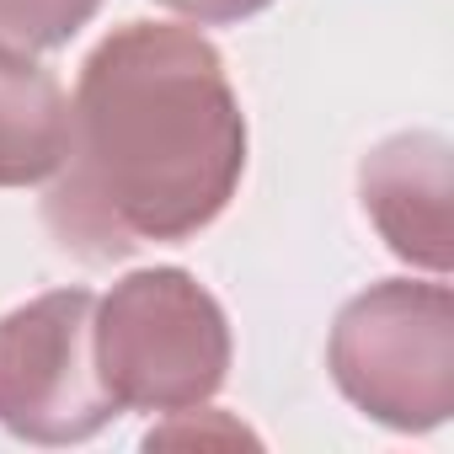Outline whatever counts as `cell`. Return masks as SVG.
<instances>
[{
	"instance_id": "obj_1",
	"label": "cell",
	"mask_w": 454,
	"mask_h": 454,
	"mask_svg": "<svg viewBox=\"0 0 454 454\" xmlns=\"http://www.w3.org/2000/svg\"><path fill=\"white\" fill-rule=\"evenodd\" d=\"M247 171V113L219 49L171 22H123L81 65L43 219L65 252L118 262L187 241Z\"/></svg>"
},
{
	"instance_id": "obj_2",
	"label": "cell",
	"mask_w": 454,
	"mask_h": 454,
	"mask_svg": "<svg viewBox=\"0 0 454 454\" xmlns=\"http://www.w3.org/2000/svg\"><path fill=\"white\" fill-rule=\"evenodd\" d=\"M91 348L118 411H192L231 374V321L182 268H145L97 300Z\"/></svg>"
},
{
	"instance_id": "obj_3",
	"label": "cell",
	"mask_w": 454,
	"mask_h": 454,
	"mask_svg": "<svg viewBox=\"0 0 454 454\" xmlns=\"http://www.w3.org/2000/svg\"><path fill=\"white\" fill-rule=\"evenodd\" d=\"M337 390L395 433H427L454 411V294L449 284L385 278L337 310L326 348Z\"/></svg>"
},
{
	"instance_id": "obj_4",
	"label": "cell",
	"mask_w": 454,
	"mask_h": 454,
	"mask_svg": "<svg viewBox=\"0 0 454 454\" xmlns=\"http://www.w3.org/2000/svg\"><path fill=\"white\" fill-rule=\"evenodd\" d=\"M97 294L54 289L0 316V427L27 443L97 438L118 401L102 385L91 348Z\"/></svg>"
},
{
	"instance_id": "obj_5",
	"label": "cell",
	"mask_w": 454,
	"mask_h": 454,
	"mask_svg": "<svg viewBox=\"0 0 454 454\" xmlns=\"http://www.w3.org/2000/svg\"><path fill=\"white\" fill-rule=\"evenodd\" d=\"M358 198L385 247L422 268L449 273V139L443 134H390L358 166Z\"/></svg>"
},
{
	"instance_id": "obj_6",
	"label": "cell",
	"mask_w": 454,
	"mask_h": 454,
	"mask_svg": "<svg viewBox=\"0 0 454 454\" xmlns=\"http://www.w3.org/2000/svg\"><path fill=\"white\" fill-rule=\"evenodd\" d=\"M70 102L38 59L0 54V187L54 176L65 155Z\"/></svg>"
},
{
	"instance_id": "obj_7",
	"label": "cell",
	"mask_w": 454,
	"mask_h": 454,
	"mask_svg": "<svg viewBox=\"0 0 454 454\" xmlns=\"http://www.w3.org/2000/svg\"><path fill=\"white\" fill-rule=\"evenodd\" d=\"M97 12H102V0H0V54H12V59L54 54Z\"/></svg>"
},
{
	"instance_id": "obj_8",
	"label": "cell",
	"mask_w": 454,
	"mask_h": 454,
	"mask_svg": "<svg viewBox=\"0 0 454 454\" xmlns=\"http://www.w3.org/2000/svg\"><path fill=\"white\" fill-rule=\"evenodd\" d=\"M160 6L187 17V22H203V27H231V22H247V17L268 12L273 0H160Z\"/></svg>"
}]
</instances>
